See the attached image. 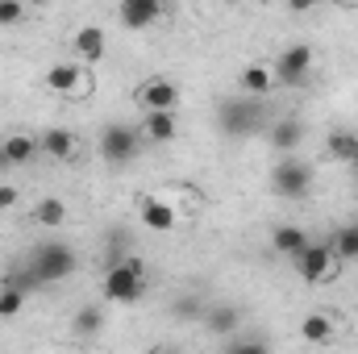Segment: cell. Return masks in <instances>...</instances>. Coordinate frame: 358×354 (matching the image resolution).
Returning <instances> with one entry per match:
<instances>
[{
    "mask_svg": "<svg viewBox=\"0 0 358 354\" xmlns=\"http://www.w3.org/2000/svg\"><path fill=\"white\" fill-rule=\"evenodd\" d=\"M21 309H25V292H21V288H13V283H4V288H0V321L17 317Z\"/></svg>",
    "mask_w": 358,
    "mask_h": 354,
    "instance_id": "obj_24",
    "label": "cell"
},
{
    "mask_svg": "<svg viewBox=\"0 0 358 354\" xmlns=\"http://www.w3.org/2000/svg\"><path fill=\"white\" fill-rule=\"evenodd\" d=\"M159 13H163L159 0H121L117 4V17H121L125 29H146V25L159 21Z\"/></svg>",
    "mask_w": 358,
    "mask_h": 354,
    "instance_id": "obj_11",
    "label": "cell"
},
{
    "mask_svg": "<svg viewBox=\"0 0 358 354\" xmlns=\"http://www.w3.org/2000/svg\"><path fill=\"white\" fill-rule=\"evenodd\" d=\"M42 155H50L55 163H71L80 155V142L71 129H46L42 134Z\"/></svg>",
    "mask_w": 358,
    "mask_h": 354,
    "instance_id": "obj_14",
    "label": "cell"
},
{
    "mask_svg": "<svg viewBox=\"0 0 358 354\" xmlns=\"http://www.w3.org/2000/svg\"><path fill=\"white\" fill-rule=\"evenodd\" d=\"M271 187H275V196H283V200H304L308 187H313V167L300 163V159H283V163L271 171Z\"/></svg>",
    "mask_w": 358,
    "mask_h": 354,
    "instance_id": "obj_5",
    "label": "cell"
},
{
    "mask_svg": "<svg viewBox=\"0 0 358 354\" xmlns=\"http://www.w3.org/2000/svg\"><path fill=\"white\" fill-rule=\"evenodd\" d=\"M25 21V0H0V25H21Z\"/></svg>",
    "mask_w": 358,
    "mask_h": 354,
    "instance_id": "obj_26",
    "label": "cell"
},
{
    "mask_svg": "<svg viewBox=\"0 0 358 354\" xmlns=\"http://www.w3.org/2000/svg\"><path fill=\"white\" fill-rule=\"evenodd\" d=\"M300 138H304L300 121H279V125H271V142H275L279 155H292V150L300 146Z\"/></svg>",
    "mask_w": 358,
    "mask_h": 354,
    "instance_id": "obj_21",
    "label": "cell"
},
{
    "mask_svg": "<svg viewBox=\"0 0 358 354\" xmlns=\"http://www.w3.org/2000/svg\"><path fill=\"white\" fill-rule=\"evenodd\" d=\"M259 121H263V108H259V96H229V100H221V108H217V125H221V134L225 138H246V134H255L259 129Z\"/></svg>",
    "mask_w": 358,
    "mask_h": 354,
    "instance_id": "obj_2",
    "label": "cell"
},
{
    "mask_svg": "<svg viewBox=\"0 0 358 354\" xmlns=\"http://www.w3.org/2000/svg\"><path fill=\"white\" fill-rule=\"evenodd\" d=\"M146 279H150V271H146V263L138 255H121L104 271V300H113V304H138L146 296Z\"/></svg>",
    "mask_w": 358,
    "mask_h": 354,
    "instance_id": "obj_1",
    "label": "cell"
},
{
    "mask_svg": "<svg viewBox=\"0 0 358 354\" xmlns=\"http://www.w3.org/2000/svg\"><path fill=\"white\" fill-rule=\"evenodd\" d=\"M17 204V187H0V213Z\"/></svg>",
    "mask_w": 358,
    "mask_h": 354,
    "instance_id": "obj_27",
    "label": "cell"
},
{
    "mask_svg": "<svg viewBox=\"0 0 358 354\" xmlns=\"http://www.w3.org/2000/svg\"><path fill=\"white\" fill-rule=\"evenodd\" d=\"M334 250H338V259H342V263H355V259H358V221H355V225H346V229H338Z\"/></svg>",
    "mask_w": 358,
    "mask_h": 354,
    "instance_id": "obj_23",
    "label": "cell"
},
{
    "mask_svg": "<svg viewBox=\"0 0 358 354\" xmlns=\"http://www.w3.org/2000/svg\"><path fill=\"white\" fill-rule=\"evenodd\" d=\"M34 221H38V225H63V221H67V204H63L59 196H46V200H38Z\"/></svg>",
    "mask_w": 358,
    "mask_h": 354,
    "instance_id": "obj_22",
    "label": "cell"
},
{
    "mask_svg": "<svg viewBox=\"0 0 358 354\" xmlns=\"http://www.w3.org/2000/svg\"><path fill=\"white\" fill-rule=\"evenodd\" d=\"M238 321H242V317H238V309H234V304H217V309H208V313H204V330H208V334H234V330H238Z\"/></svg>",
    "mask_w": 358,
    "mask_h": 354,
    "instance_id": "obj_20",
    "label": "cell"
},
{
    "mask_svg": "<svg viewBox=\"0 0 358 354\" xmlns=\"http://www.w3.org/2000/svg\"><path fill=\"white\" fill-rule=\"evenodd\" d=\"M46 88L55 92V96H71V100H80V96H88L92 92V80H88V71H84L80 63H55V67L46 71Z\"/></svg>",
    "mask_w": 358,
    "mask_h": 354,
    "instance_id": "obj_8",
    "label": "cell"
},
{
    "mask_svg": "<svg viewBox=\"0 0 358 354\" xmlns=\"http://www.w3.org/2000/svg\"><path fill=\"white\" fill-rule=\"evenodd\" d=\"M346 4H358V0H346Z\"/></svg>",
    "mask_w": 358,
    "mask_h": 354,
    "instance_id": "obj_30",
    "label": "cell"
},
{
    "mask_svg": "<svg viewBox=\"0 0 358 354\" xmlns=\"http://www.w3.org/2000/svg\"><path fill=\"white\" fill-rule=\"evenodd\" d=\"M159 4H171V0H159Z\"/></svg>",
    "mask_w": 358,
    "mask_h": 354,
    "instance_id": "obj_29",
    "label": "cell"
},
{
    "mask_svg": "<svg viewBox=\"0 0 358 354\" xmlns=\"http://www.w3.org/2000/svg\"><path fill=\"white\" fill-rule=\"evenodd\" d=\"M271 246H275V255H287V259H296V255L308 246V234H304L300 225H279V229L271 234Z\"/></svg>",
    "mask_w": 358,
    "mask_h": 354,
    "instance_id": "obj_18",
    "label": "cell"
},
{
    "mask_svg": "<svg viewBox=\"0 0 358 354\" xmlns=\"http://www.w3.org/2000/svg\"><path fill=\"white\" fill-rule=\"evenodd\" d=\"M138 150H142V134H138L134 125H108V129L100 134V155H104L108 163H134Z\"/></svg>",
    "mask_w": 358,
    "mask_h": 354,
    "instance_id": "obj_7",
    "label": "cell"
},
{
    "mask_svg": "<svg viewBox=\"0 0 358 354\" xmlns=\"http://www.w3.org/2000/svg\"><path fill=\"white\" fill-rule=\"evenodd\" d=\"M38 155H42V142H34V138H25V134H13V138H4V146H0V163H17V167L34 163Z\"/></svg>",
    "mask_w": 358,
    "mask_h": 354,
    "instance_id": "obj_16",
    "label": "cell"
},
{
    "mask_svg": "<svg viewBox=\"0 0 358 354\" xmlns=\"http://www.w3.org/2000/svg\"><path fill=\"white\" fill-rule=\"evenodd\" d=\"M142 129H146V138H150V142H159V146L176 142V138H179V117H176V108H155V113H146Z\"/></svg>",
    "mask_w": 358,
    "mask_h": 354,
    "instance_id": "obj_12",
    "label": "cell"
},
{
    "mask_svg": "<svg viewBox=\"0 0 358 354\" xmlns=\"http://www.w3.org/2000/svg\"><path fill=\"white\" fill-rule=\"evenodd\" d=\"M100 325H104L100 309H80L76 313V334H100Z\"/></svg>",
    "mask_w": 358,
    "mask_h": 354,
    "instance_id": "obj_25",
    "label": "cell"
},
{
    "mask_svg": "<svg viewBox=\"0 0 358 354\" xmlns=\"http://www.w3.org/2000/svg\"><path fill=\"white\" fill-rule=\"evenodd\" d=\"M76 267H80L76 250L63 246V242H46V246L34 250V271H38L42 283H63V279L76 275Z\"/></svg>",
    "mask_w": 358,
    "mask_h": 354,
    "instance_id": "obj_3",
    "label": "cell"
},
{
    "mask_svg": "<svg viewBox=\"0 0 358 354\" xmlns=\"http://www.w3.org/2000/svg\"><path fill=\"white\" fill-rule=\"evenodd\" d=\"M308 76H313V46L296 42V46H287V50L275 59V84L296 88V84H304Z\"/></svg>",
    "mask_w": 358,
    "mask_h": 354,
    "instance_id": "obj_6",
    "label": "cell"
},
{
    "mask_svg": "<svg viewBox=\"0 0 358 354\" xmlns=\"http://www.w3.org/2000/svg\"><path fill=\"white\" fill-rule=\"evenodd\" d=\"M134 100H138V108L142 113H155V108H179V84L171 80H142L138 92H134Z\"/></svg>",
    "mask_w": 358,
    "mask_h": 354,
    "instance_id": "obj_9",
    "label": "cell"
},
{
    "mask_svg": "<svg viewBox=\"0 0 358 354\" xmlns=\"http://www.w3.org/2000/svg\"><path fill=\"white\" fill-rule=\"evenodd\" d=\"M238 84H242V92L246 96H271L275 92V67L271 63H246L242 67V76H238Z\"/></svg>",
    "mask_w": 358,
    "mask_h": 354,
    "instance_id": "obj_13",
    "label": "cell"
},
{
    "mask_svg": "<svg viewBox=\"0 0 358 354\" xmlns=\"http://www.w3.org/2000/svg\"><path fill=\"white\" fill-rule=\"evenodd\" d=\"M325 155L338 159V163H358V134H350V129H334V134L325 138Z\"/></svg>",
    "mask_w": 358,
    "mask_h": 354,
    "instance_id": "obj_19",
    "label": "cell"
},
{
    "mask_svg": "<svg viewBox=\"0 0 358 354\" xmlns=\"http://www.w3.org/2000/svg\"><path fill=\"white\" fill-rule=\"evenodd\" d=\"M138 213H142L146 229H155V234H171L179 225V213L163 200V196H142V200H138Z\"/></svg>",
    "mask_w": 358,
    "mask_h": 354,
    "instance_id": "obj_10",
    "label": "cell"
},
{
    "mask_svg": "<svg viewBox=\"0 0 358 354\" xmlns=\"http://www.w3.org/2000/svg\"><path fill=\"white\" fill-rule=\"evenodd\" d=\"M71 46H76V55H80V59L96 63V59H104L108 38H104V29H100V25H80V29H76V38H71Z\"/></svg>",
    "mask_w": 358,
    "mask_h": 354,
    "instance_id": "obj_15",
    "label": "cell"
},
{
    "mask_svg": "<svg viewBox=\"0 0 358 354\" xmlns=\"http://www.w3.org/2000/svg\"><path fill=\"white\" fill-rule=\"evenodd\" d=\"M300 338L313 342V346H329V342L338 338V330H334V321H329L325 313H308V317L300 321Z\"/></svg>",
    "mask_w": 358,
    "mask_h": 354,
    "instance_id": "obj_17",
    "label": "cell"
},
{
    "mask_svg": "<svg viewBox=\"0 0 358 354\" xmlns=\"http://www.w3.org/2000/svg\"><path fill=\"white\" fill-rule=\"evenodd\" d=\"M296 271H300V279L304 283H329L334 275H338V267H342V259H338V250H334V242L329 246H317V242H308L296 259Z\"/></svg>",
    "mask_w": 358,
    "mask_h": 354,
    "instance_id": "obj_4",
    "label": "cell"
},
{
    "mask_svg": "<svg viewBox=\"0 0 358 354\" xmlns=\"http://www.w3.org/2000/svg\"><path fill=\"white\" fill-rule=\"evenodd\" d=\"M317 4H321V0H287L292 13H308V8H317Z\"/></svg>",
    "mask_w": 358,
    "mask_h": 354,
    "instance_id": "obj_28",
    "label": "cell"
}]
</instances>
